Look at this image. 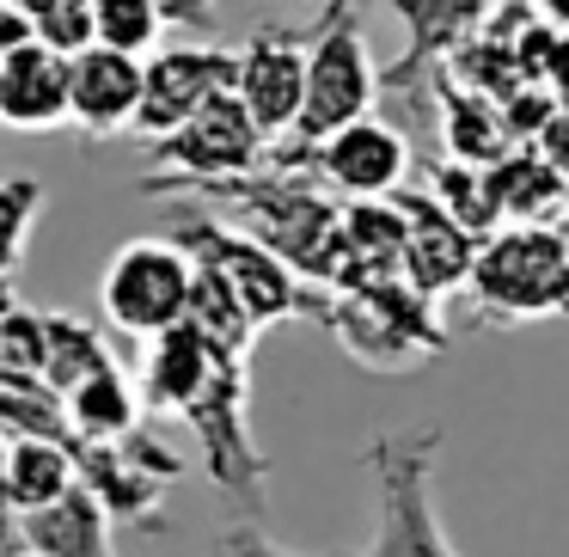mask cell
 <instances>
[{"label": "cell", "instance_id": "cell-12", "mask_svg": "<svg viewBox=\"0 0 569 557\" xmlns=\"http://www.w3.org/2000/svg\"><path fill=\"white\" fill-rule=\"evenodd\" d=\"M398 215H405V282L417 295L441 300L453 288H466V270H471V251H478V233L459 227L429 190H392Z\"/></svg>", "mask_w": 569, "mask_h": 557}, {"label": "cell", "instance_id": "cell-18", "mask_svg": "<svg viewBox=\"0 0 569 557\" xmlns=\"http://www.w3.org/2000/svg\"><path fill=\"white\" fill-rule=\"evenodd\" d=\"M483 190H490L496 221H551V209H563L569 185L551 166V153L508 148L496 166H483Z\"/></svg>", "mask_w": 569, "mask_h": 557}, {"label": "cell", "instance_id": "cell-6", "mask_svg": "<svg viewBox=\"0 0 569 557\" xmlns=\"http://www.w3.org/2000/svg\"><path fill=\"white\" fill-rule=\"evenodd\" d=\"M172 239L202 263V270H214L233 288V300L246 307V319L258 325V331H270V325H282V319H295V312L312 307L307 282H300L270 246L239 233L233 221H214L209 202H184V209L172 215Z\"/></svg>", "mask_w": 569, "mask_h": 557}, {"label": "cell", "instance_id": "cell-4", "mask_svg": "<svg viewBox=\"0 0 569 557\" xmlns=\"http://www.w3.org/2000/svg\"><path fill=\"white\" fill-rule=\"evenodd\" d=\"M319 312H325V325H331V337L368 374H410L453 344L441 312H435V300L417 295L405 276L337 288V300H325Z\"/></svg>", "mask_w": 569, "mask_h": 557}, {"label": "cell", "instance_id": "cell-10", "mask_svg": "<svg viewBox=\"0 0 569 557\" xmlns=\"http://www.w3.org/2000/svg\"><path fill=\"white\" fill-rule=\"evenodd\" d=\"M307 166L331 190H343L349 202L392 197V190L410 178V141H405V129H398V123L361 111V117H349V123H337L331 136L307 153Z\"/></svg>", "mask_w": 569, "mask_h": 557}, {"label": "cell", "instance_id": "cell-7", "mask_svg": "<svg viewBox=\"0 0 569 557\" xmlns=\"http://www.w3.org/2000/svg\"><path fill=\"white\" fill-rule=\"evenodd\" d=\"M190 251L178 246L172 233L166 239H129V246L111 251L104 263V282H99V307L104 325L136 344H148L153 331L184 319V300H190Z\"/></svg>", "mask_w": 569, "mask_h": 557}, {"label": "cell", "instance_id": "cell-11", "mask_svg": "<svg viewBox=\"0 0 569 557\" xmlns=\"http://www.w3.org/2000/svg\"><path fill=\"white\" fill-rule=\"evenodd\" d=\"M300 80H307V38H295L288 26H258L233 50V99L258 123L263 148L276 136H288V123H295Z\"/></svg>", "mask_w": 569, "mask_h": 557}, {"label": "cell", "instance_id": "cell-9", "mask_svg": "<svg viewBox=\"0 0 569 557\" xmlns=\"http://www.w3.org/2000/svg\"><path fill=\"white\" fill-rule=\"evenodd\" d=\"M233 87V50L227 43H172V50L141 56V99H136V136L153 141L178 129L209 92Z\"/></svg>", "mask_w": 569, "mask_h": 557}, {"label": "cell", "instance_id": "cell-31", "mask_svg": "<svg viewBox=\"0 0 569 557\" xmlns=\"http://www.w3.org/2000/svg\"><path fill=\"white\" fill-rule=\"evenodd\" d=\"M527 7H532V19H545V26L569 31V0H527Z\"/></svg>", "mask_w": 569, "mask_h": 557}, {"label": "cell", "instance_id": "cell-24", "mask_svg": "<svg viewBox=\"0 0 569 557\" xmlns=\"http://www.w3.org/2000/svg\"><path fill=\"white\" fill-rule=\"evenodd\" d=\"M43 209H50L43 178H0V270H19L26 263Z\"/></svg>", "mask_w": 569, "mask_h": 557}, {"label": "cell", "instance_id": "cell-13", "mask_svg": "<svg viewBox=\"0 0 569 557\" xmlns=\"http://www.w3.org/2000/svg\"><path fill=\"white\" fill-rule=\"evenodd\" d=\"M68 447H74L80 484H87L92 503L111 515V527H136V533H160L166 527V478L141 466L117 435L111 441H87V435H74Z\"/></svg>", "mask_w": 569, "mask_h": 557}, {"label": "cell", "instance_id": "cell-15", "mask_svg": "<svg viewBox=\"0 0 569 557\" xmlns=\"http://www.w3.org/2000/svg\"><path fill=\"white\" fill-rule=\"evenodd\" d=\"M68 123V56L43 38L0 56V129L50 136Z\"/></svg>", "mask_w": 569, "mask_h": 557}, {"label": "cell", "instance_id": "cell-17", "mask_svg": "<svg viewBox=\"0 0 569 557\" xmlns=\"http://www.w3.org/2000/svg\"><path fill=\"white\" fill-rule=\"evenodd\" d=\"M410 31V56L380 74V87H398L405 74H422V68H441L447 56L459 50L466 38H478L483 19H490V0H386Z\"/></svg>", "mask_w": 569, "mask_h": 557}, {"label": "cell", "instance_id": "cell-16", "mask_svg": "<svg viewBox=\"0 0 569 557\" xmlns=\"http://www.w3.org/2000/svg\"><path fill=\"white\" fill-rule=\"evenodd\" d=\"M19 545L43 557H117V527L87 484H68L56 503L19 515Z\"/></svg>", "mask_w": 569, "mask_h": 557}, {"label": "cell", "instance_id": "cell-3", "mask_svg": "<svg viewBox=\"0 0 569 557\" xmlns=\"http://www.w3.org/2000/svg\"><path fill=\"white\" fill-rule=\"evenodd\" d=\"M471 312L496 325H539L569 319V239L545 221H515L502 233H483L471 251Z\"/></svg>", "mask_w": 569, "mask_h": 557}, {"label": "cell", "instance_id": "cell-19", "mask_svg": "<svg viewBox=\"0 0 569 557\" xmlns=\"http://www.w3.org/2000/svg\"><path fill=\"white\" fill-rule=\"evenodd\" d=\"M441 141H447V160L459 166H496L508 148H515V136H508L502 123V105L483 99V92L459 87V80L441 74Z\"/></svg>", "mask_w": 569, "mask_h": 557}, {"label": "cell", "instance_id": "cell-1", "mask_svg": "<svg viewBox=\"0 0 569 557\" xmlns=\"http://www.w3.org/2000/svg\"><path fill=\"white\" fill-rule=\"evenodd\" d=\"M141 410L153 417H184L202 441L209 459V478L233 496L246 515H263V447L246 429V398H251V361L233 349L209 344L190 319L166 325L148 337V356H141Z\"/></svg>", "mask_w": 569, "mask_h": 557}, {"label": "cell", "instance_id": "cell-33", "mask_svg": "<svg viewBox=\"0 0 569 557\" xmlns=\"http://www.w3.org/2000/svg\"><path fill=\"white\" fill-rule=\"evenodd\" d=\"M7 557H43V551H7Z\"/></svg>", "mask_w": 569, "mask_h": 557}, {"label": "cell", "instance_id": "cell-20", "mask_svg": "<svg viewBox=\"0 0 569 557\" xmlns=\"http://www.w3.org/2000/svg\"><path fill=\"white\" fill-rule=\"evenodd\" d=\"M62 410H68V429L87 435V441H111V435H123V429H129V422L148 417V410H141V386H136V374L117 368V356L104 361V368L80 374V380L62 392Z\"/></svg>", "mask_w": 569, "mask_h": 557}, {"label": "cell", "instance_id": "cell-23", "mask_svg": "<svg viewBox=\"0 0 569 557\" xmlns=\"http://www.w3.org/2000/svg\"><path fill=\"white\" fill-rule=\"evenodd\" d=\"M87 13H92V43L123 56H148L166 31L153 0H87Z\"/></svg>", "mask_w": 569, "mask_h": 557}, {"label": "cell", "instance_id": "cell-25", "mask_svg": "<svg viewBox=\"0 0 569 557\" xmlns=\"http://www.w3.org/2000/svg\"><path fill=\"white\" fill-rule=\"evenodd\" d=\"M429 197L441 202L447 215H453L459 227H471V233H490L496 227V209H490V190H483V166H459V160H441L429 178Z\"/></svg>", "mask_w": 569, "mask_h": 557}, {"label": "cell", "instance_id": "cell-27", "mask_svg": "<svg viewBox=\"0 0 569 557\" xmlns=\"http://www.w3.org/2000/svg\"><path fill=\"white\" fill-rule=\"evenodd\" d=\"M221 557H300V551H288V545H276L270 533L258 527V515L251 520H233V527L221 533V545H214Z\"/></svg>", "mask_w": 569, "mask_h": 557}, {"label": "cell", "instance_id": "cell-8", "mask_svg": "<svg viewBox=\"0 0 569 557\" xmlns=\"http://www.w3.org/2000/svg\"><path fill=\"white\" fill-rule=\"evenodd\" d=\"M148 160L178 172L172 185H197V178H233V172H251L263 166V136L258 123L246 117V105L233 99V87L209 92L197 111L184 117L178 129L148 141Z\"/></svg>", "mask_w": 569, "mask_h": 557}, {"label": "cell", "instance_id": "cell-28", "mask_svg": "<svg viewBox=\"0 0 569 557\" xmlns=\"http://www.w3.org/2000/svg\"><path fill=\"white\" fill-rule=\"evenodd\" d=\"M166 19V31H190V38H209L221 26V7L214 0H153Z\"/></svg>", "mask_w": 569, "mask_h": 557}, {"label": "cell", "instance_id": "cell-30", "mask_svg": "<svg viewBox=\"0 0 569 557\" xmlns=\"http://www.w3.org/2000/svg\"><path fill=\"white\" fill-rule=\"evenodd\" d=\"M0 459H7V435H0ZM19 545V515H13V503H7V484H0V557Z\"/></svg>", "mask_w": 569, "mask_h": 557}, {"label": "cell", "instance_id": "cell-22", "mask_svg": "<svg viewBox=\"0 0 569 557\" xmlns=\"http://www.w3.org/2000/svg\"><path fill=\"white\" fill-rule=\"evenodd\" d=\"M104 361H111V344H104L99 325L74 319V312H43V368H38V380L50 386V392H68L80 374L104 368Z\"/></svg>", "mask_w": 569, "mask_h": 557}, {"label": "cell", "instance_id": "cell-21", "mask_svg": "<svg viewBox=\"0 0 569 557\" xmlns=\"http://www.w3.org/2000/svg\"><path fill=\"white\" fill-rule=\"evenodd\" d=\"M0 484H7V503H13V515L56 503V496H62L68 484H80V471H74V447H68V441H43V435H7Z\"/></svg>", "mask_w": 569, "mask_h": 557}, {"label": "cell", "instance_id": "cell-5", "mask_svg": "<svg viewBox=\"0 0 569 557\" xmlns=\"http://www.w3.org/2000/svg\"><path fill=\"white\" fill-rule=\"evenodd\" d=\"M435 454H441V422L386 429L380 441H368L380 520H373V545L361 557H459L435 515Z\"/></svg>", "mask_w": 569, "mask_h": 557}, {"label": "cell", "instance_id": "cell-32", "mask_svg": "<svg viewBox=\"0 0 569 557\" xmlns=\"http://www.w3.org/2000/svg\"><path fill=\"white\" fill-rule=\"evenodd\" d=\"M19 307V270H0V312Z\"/></svg>", "mask_w": 569, "mask_h": 557}, {"label": "cell", "instance_id": "cell-14", "mask_svg": "<svg viewBox=\"0 0 569 557\" xmlns=\"http://www.w3.org/2000/svg\"><path fill=\"white\" fill-rule=\"evenodd\" d=\"M136 99H141V56L104 50V43H87V50L68 56V123L87 141L123 136L136 123Z\"/></svg>", "mask_w": 569, "mask_h": 557}, {"label": "cell", "instance_id": "cell-29", "mask_svg": "<svg viewBox=\"0 0 569 557\" xmlns=\"http://www.w3.org/2000/svg\"><path fill=\"white\" fill-rule=\"evenodd\" d=\"M31 38H38V31H31V19L19 13L13 0H0V56L19 50V43H31Z\"/></svg>", "mask_w": 569, "mask_h": 557}, {"label": "cell", "instance_id": "cell-2", "mask_svg": "<svg viewBox=\"0 0 569 557\" xmlns=\"http://www.w3.org/2000/svg\"><path fill=\"white\" fill-rule=\"evenodd\" d=\"M380 62H373L368 38L356 26V7L349 0H325V19L307 43V80H300V111L288 123V136H276L263 148L270 166H300L337 123L373 111L380 99Z\"/></svg>", "mask_w": 569, "mask_h": 557}, {"label": "cell", "instance_id": "cell-26", "mask_svg": "<svg viewBox=\"0 0 569 557\" xmlns=\"http://www.w3.org/2000/svg\"><path fill=\"white\" fill-rule=\"evenodd\" d=\"M43 368V312L7 307L0 312V380H38Z\"/></svg>", "mask_w": 569, "mask_h": 557}]
</instances>
